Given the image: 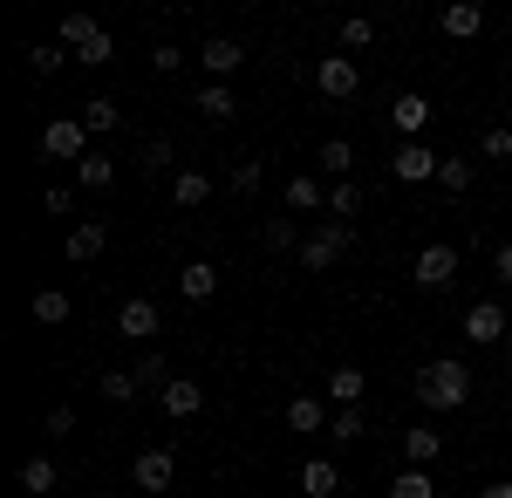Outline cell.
I'll return each mask as SVG.
<instances>
[{
    "instance_id": "6da1fadb",
    "label": "cell",
    "mask_w": 512,
    "mask_h": 498,
    "mask_svg": "<svg viewBox=\"0 0 512 498\" xmlns=\"http://www.w3.org/2000/svg\"><path fill=\"white\" fill-rule=\"evenodd\" d=\"M417 396H424V410H465L472 369H465V362H424V369H417Z\"/></svg>"
},
{
    "instance_id": "7a4b0ae2",
    "label": "cell",
    "mask_w": 512,
    "mask_h": 498,
    "mask_svg": "<svg viewBox=\"0 0 512 498\" xmlns=\"http://www.w3.org/2000/svg\"><path fill=\"white\" fill-rule=\"evenodd\" d=\"M349 246H355V226H349V219H328V226H315L308 239H301V253H294V260H301L308 273H328Z\"/></svg>"
},
{
    "instance_id": "3957f363",
    "label": "cell",
    "mask_w": 512,
    "mask_h": 498,
    "mask_svg": "<svg viewBox=\"0 0 512 498\" xmlns=\"http://www.w3.org/2000/svg\"><path fill=\"white\" fill-rule=\"evenodd\" d=\"M41 157H55V164H82V157H89V130H82V116H55V123L41 130Z\"/></svg>"
},
{
    "instance_id": "277c9868",
    "label": "cell",
    "mask_w": 512,
    "mask_h": 498,
    "mask_svg": "<svg viewBox=\"0 0 512 498\" xmlns=\"http://www.w3.org/2000/svg\"><path fill=\"white\" fill-rule=\"evenodd\" d=\"M315 89L328 96V103H349L355 89H362V69H355L349 55H321L315 62Z\"/></svg>"
},
{
    "instance_id": "5b68a950",
    "label": "cell",
    "mask_w": 512,
    "mask_h": 498,
    "mask_svg": "<svg viewBox=\"0 0 512 498\" xmlns=\"http://www.w3.org/2000/svg\"><path fill=\"white\" fill-rule=\"evenodd\" d=\"M506 335H512V321H506V307H499V301H478V307H465V342L492 348V342H506Z\"/></svg>"
},
{
    "instance_id": "8992f818",
    "label": "cell",
    "mask_w": 512,
    "mask_h": 498,
    "mask_svg": "<svg viewBox=\"0 0 512 498\" xmlns=\"http://www.w3.org/2000/svg\"><path fill=\"white\" fill-rule=\"evenodd\" d=\"M437 164H444V157H437L431 144H396V157H390V171L403 178V185H431Z\"/></svg>"
},
{
    "instance_id": "52a82bcc",
    "label": "cell",
    "mask_w": 512,
    "mask_h": 498,
    "mask_svg": "<svg viewBox=\"0 0 512 498\" xmlns=\"http://www.w3.org/2000/svg\"><path fill=\"white\" fill-rule=\"evenodd\" d=\"M158 328H164V314L151 301H123L117 307V335L123 342H158Z\"/></svg>"
},
{
    "instance_id": "ba28073f",
    "label": "cell",
    "mask_w": 512,
    "mask_h": 498,
    "mask_svg": "<svg viewBox=\"0 0 512 498\" xmlns=\"http://www.w3.org/2000/svg\"><path fill=\"white\" fill-rule=\"evenodd\" d=\"M130 478H137L144 492L158 498V492H171V478H178V458H171V451H137V464H130Z\"/></svg>"
},
{
    "instance_id": "9c48e42d",
    "label": "cell",
    "mask_w": 512,
    "mask_h": 498,
    "mask_svg": "<svg viewBox=\"0 0 512 498\" xmlns=\"http://www.w3.org/2000/svg\"><path fill=\"white\" fill-rule=\"evenodd\" d=\"M158 410H164V417H178V423H185V417H198V410H205V389H198L192 376H171V383L158 389Z\"/></svg>"
},
{
    "instance_id": "30bf717a",
    "label": "cell",
    "mask_w": 512,
    "mask_h": 498,
    "mask_svg": "<svg viewBox=\"0 0 512 498\" xmlns=\"http://www.w3.org/2000/svg\"><path fill=\"white\" fill-rule=\"evenodd\" d=\"M294 485H301V498H335V492H342V464L308 458L301 471H294Z\"/></svg>"
},
{
    "instance_id": "8fae6325",
    "label": "cell",
    "mask_w": 512,
    "mask_h": 498,
    "mask_svg": "<svg viewBox=\"0 0 512 498\" xmlns=\"http://www.w3.org/2000/svg\"><path fill=\"white\" fill-rule=\"evenodd\" d=\"M390 123L403 130V137H424V130H431V96H417V89H403V96L390 103Z\"/></svg>"
},
{
    "instance_id": "7c38bea8",
    "label": "cell",
    "mask_w": 512,
    "mask_h": 498,
    "mask_svg": "<svg viewBox=\"0 0 512 498\" xmlns=\"http://www.w3.org/2000/svg\"><path fill=\"white\" fill-rule=\"evenodd\" d=\"M458 280V253L451 246H424L417 253V287H451Z\"/></svg>"
},
{
    "instance_id": "4fadbf2b",
    "label": "cell",
    "mask_w": 512,
    "mask_h": 498,
    "mask_svg": "<svg viewBox=\"0 0 512 498\" xmlns=\"http://www.w3.org/2000/svg\"><path fill=\"white\" fill-rule=\"evenodd\" d=\"M110 246V232L96 226V219H82V226H69V239H62V260H96Z\"/></svg>"
},
{
    "instance_id": "5bb4252c",
    "label": "cell",
    "mask_w": 512,
    "mask_h": 498,
    "mask_svg": "<svg viewBox=\"0 0 512 498\" xmlns=\"http://www.w3.org/2000/svg\"><path fill=\"white\" fill-rule=\"evenodd\" d=\"M403 458L417 464V471H424V464H437V458H444V430H437V423H417V430L403 437Z\"/></svg>"
},
{
    "instance_id": "9a60e30c",
    "label": "cell",
    "mask_w": 512,
    "mask_h": 498,
    "mask_svg": "<svg viewBox=\"0 0 512 498\" xmlns=\"http://www.w3.org/2000/svg\"><path fill=\"white\" fill-rule=\"evenodd\" d=\"M362 389H369V376H362L355 362H342V369L328 376V396H335V410H362Z\"/></svg>"
},
{
    "instance_id": "2e32d148",
    "label": "cell",
    "mask_w": 512,
    "mask_h": 498,
    "mask_svg": "<svg viewBox=\"0 0 512 498\" xmlns=\"http://www.w3.org/2000/svg\"><path fill=\"white\" fill-rule=\"evenodd\" d=\"M76 185H82V192H110V185H117V157H110V151H89L76 164Z\"/></svg>"
},
{
    "instance_id": "e0dca14e",
    "label": "cell",
    "mask_w": 512,
    "mask_h": 498,
    "mask_svg": "<svg viewBox=\"0 0 512 498\" xmlns=\"http://www.w3.org/2000/svg\"><path fill=\"white\" fill-rule=\"evenodd\" d=\"M178 294H185V301H212V294H219V267H212V260H192V267L178 273Z\"/></svg>"
},
{
    "instance_id": "ac0fdd59",
    "label": "cell",
    "mask_w": 512,
    "mask_h": 498,
    "mask_svg": "<svg viewBox=\"0 0 512 498\" xmlns=\"http://www.w3.org/2000/svg\"><path fill=\"white\" fill-rule=\"evenodd\" d=\"M280 423H287L294 437H315L321 423H328V410H321L315 396H294V403H287V417H280Z\"/></svg>"
},
{
    "instance_id": "d6986e66",
    "label": "cell",
    "mask_w": 512,
    "mask_h": 498,
    "mask_svg": "<svg viewBox=\"0 0 512 498\" xmlns=\"http://www.w3.org/2000/svg\"><path fill=\"white\" fill-rule=\"evenodd\" d=\"M55 478H62V471H55V458H41V451L21 464V492H28V498H48V492H55Z\"/></svg>"
},
{
    "instance_id": "ffe728a7",
    "label": "cell",
    "mask_w": 512,
    "mask_h": 498,
    "mask_svg": "<svg viewBox=\"0 0 512 498\" xmlns=\"http://www.w3.org/2000/svg\"><path fill=\"white\" fill-rule=\"evenodd\" d=\"M478 28H485V14H478V0H451V7H444V35L472 41Z\"/></svg>"
},
{
    "instance_id": "44dd1931",
    "label": "cell",
    "mask_w": 512,
    "mask_h": 498,
    "mask_svg": "<svg viewBox=\"0 0 512 498\" xmlns=\"http://www.w3.org/2000/svg\"><path fill=\"white\" fill-rule=\"evenodd\" d=\"M239 62H246V48H239L233 35H212V41H205V69H212V76H233Z\"/></svg>"
},
{
    "instance_id": "7402d4cb",
    "label": "cell",
    "mask_w": 512,
    "mask_h": 498,
    "mask_svg": "<svg viewBox=\"0 0 512 498\" xmlns=\"http://www.w3.org/2000/svg\"><path fill=\"white\" fill-rule=\"evenodd\" d=\"M55 35H62V48H69V55H82L89 41H103V28H96L89 14H62V28H55Z\"/></svg>"
},
{
    "instance_id": "603a6c76",
    "label": "cell",
    "mask_w": 512,
    "mask_h": 498,
    "mask_svg": "<svg viewBox=\"0 0 512 498\" xmlns=\"http://www.w3.org/2000/svg\"><path fill=\"white\" fill-rule=\"evenodd\" d=\"M117 123H123V110L110 96H89V110H82V130H89V137H110Z\"/></svg>"
},
{
    "instance_id": "cb8c5ba5",
    "label": "cell",
    "mask_w": 512,
    "mask_h": 498,
    "mask_svg": "<svg viewBox=\"0 0 512 498\" xmlns=\"http://www.w3.org/2000/svg\"><path fill=\"white\" fill-rule=\"evenodd\" d=\"M198 116H205V123H233L239 96H233V89H198Z\"/></svg>"
},
{
    "instance_id": "d4e9b609",
    "label": "cell",
    "mask_w": 512,
    "mask_h": 498,
    "mask_svg": "<svg viewBox=\"0 0 512 498\" xmlns=\"http://www.w3.org/2000/svg\"><path fill=\"white\" fill-rule=\"evenodd\" d=\"M69 307H76V301H69L62 287H41V294H35V321H41V328H62V321H69Z\"/></svg>"
},
{
    "instance_id": "484cf974",
    "label": "cell",
    "mask_w": 512,
    "mask_h": 498,
    "mask_svg": "<svg viewBox=\"0 0 512 498\" xmlns=\"http://www.w3.org/2000/svg\"><path fill=\"white\" fill-rule=\"evenodd\" d=\"M390 498H437V478L410 464V471H396V478H390Z\"/></svg>"
},
{
    "instance_id": "4316f807",
    "label": "cell",
    "mask_w": 512,
    "mask_h": 498,
    "mask_svg": "<svg viewBox=\"0 0 512 498\" xmlns=\"http://www.w3.org/2000/svg\"><path fill=\"white\" fill-rule=\"evenodd\" d=\"M280 198H287V212H315V205H328V192H321L315 178H287V192H280Z\"/></svg>"
},
{
    "instance_id": "83f0119b",
    "label": "cell",
    "mask_w": 512,
    "mask_h": 498,
    "mask_svg": "<svg viewBox=\"0 0 512 498\" xmlns=\"http://www.w3.org/2000/svg\"><path fill=\"white\" fill-rule=\"evenodd\" d=\"M205 198H212L205 171H178V178H171V205H205Z\"/></svg>"
},
{
    "instance_id": "f1b7e54d",
    "label": "cell",
    "mask_w": 512,
    "mask_h": 498,
    "mask_svg": "<svg viewBox=\"0 0 512 498\" xmlns=\"http://www.w3.org/2000/svg\"><path fill=\"white\" fill-rule=\"evenodd\" d=\"M260 246H274V253H301V232H294V219H267V226H260Z\"/></svg>"
},
{
    "instance_id": "f546056e",
    "label": "cell",
    "mask_w": 512,
    "mask_h": 498,
    "mask_svg": "<svg viewBox=\"0 0 512 498\" xmlns=\"http://www.w3.org/2000/svg\"><path fill=\"white\" fill-rule=\"evenodd\" d=\"M328 212H335V219H355V212H362V185H355V178L328 185Z\"/></svg>"
},
{
    "instance_id": "4dcf8cb0",
    "label": "cell",
    "mask_w": 512,
    "mask_h": 498,
    "mask_svg": "<svg viewBox=\"0 0 512 498\" xmlns=\"http://www.w3.org/2000/svg\"><path fill=\"white\" fill-rule=\"evenodd\" d=\"M335 41H342V55H355V48H369V41H376V28H369V14H349V21L335 28Z\"/></svg>"
},
{
    "instance_id": "1f68e13d",
    "label": "cell",
    "mask_w": 512,
    "mask_h": 498,
    "mask_svg": "<svg viewBox=\"0 0 512 498\" xmlns=\"http://www.w3.org/2000/svg\"><path fill=\"white\" fill-rule=\"evenodd\" d=\"M96 389H103V403H130V396H137L144 383H137L130 369H103V383H96Z\"/></svg>"
},
{
    "instance_id": "d6a6232c",
    "label": "cell",
    "mask_w": 512,
    "mask_h": 498,
    "mask_svg": "<svg viewBox=\"0 0 512 498\" xmlns=\"http://www.w3.org/2000/svg\"><path fill=\"white\" fill-rule=\"evenodd\" d=\"M62 62H69V48H62V41H35V48H28V69H35V76H55Z\"/></svg>"
},
{
    "instance_id": "836d02e7",
    "label": "cell",
    "mask_w": 512,
    "mask_h": 498,
    "mask_svg": "<svg viewBox=\"0 0 512 498\" xmlns=\"http://www.w3.org/2000/svg\"><path fill=\"white\" fill-rule=\"evenodd\" d=\"M349 164H355V151L342 144V137H328V144H321V171H335V185L349 178Z\"/></svg>"
},
{
    "instance_id": "e575fe53",
    "label": "cell",
    "mask_w": 512,
    "mask_h": 498,
    "mask_svg": "<svg viewBox=\"0 0 512 498\" xmlns=\"http://www.w3.org/2000/svg\"><path fill=\"white\" fill-rule=\"evenodd\" d=\"M328 430H335V444H362V430H369V423H362V410H335Z\"/></svg>"
},
{
    "instance_id": "d590c367",
    "label": "cell",
    "mask_w": 512,
    "mask_h": 498,
    "mask_svg": "<svg viewBox=\"0 0 512 498\" xmlns=\"http://www.w3.org/2000/svg\"><path fill=\"white\" fill-rule=\"evenodd\" d=\"M437 185H444V192H465V185H472V164H465V157H444V164H437Z\"/></svg>"
},
{
    "instance_id": "8d00e7d4",
    "label": "cell",
    "mask_w": 512,
    "mask_h": 498,
    "mask_svg": "<svg viewBox=\"0 0 512 498\" xmlns=\"http://www.w3.org/2000/svg\"><path fill=\"white\" fill-rule=\"evenodd\" d=\"M478 151L492 157V164H506V157H512V130H506V123H492V130L478 137Z\"/></svg>"
},
{
    "instance_id": "74e56055",
    "label": "cell",
    "mask_w": 512,
    "mask_h": 498,
    "mask_svg": "<svg viewBox=\"0 0 512 498\" xmlns=\"http://www.w3.org/2000/svg\"><path fill=\"white\" fill-rule=\"evenodd\" d=\"M130 376H137L144 389H164V383H171V376H164V355H144V362H130Z\"/></svg>"
},
{
    "instance_id": "f35d334b",
    "label": "cell",
    "mask_w": 512,
    "mask_h": 498,
    "mask_svg": "<svg viewBox=\"0 0 512 498\" xmlns=\"http://www.w3.org/2000/svg\"><path fill=\"white\" fill-rule=\"evenodd\" d=\"M151 62H158V76H178V69H185V55H178L171 41H158V48H151Z\"/></svg>"
},
{
    "instance_id": "ab89813d",
    "label": "cell",
    "mask_w": 512,
    "mask_h": 498,
    "mask_svg": "<svg viewBox=\"0 0 512 498\" xmlns=\"http://www.w3.org/2000/svg\"><path fill=\"white\" fill-rule=\"evenodd\" d=\"M144 171H171V144H164V137L144 144Z\"/></svg>"
},
{
    "instance_id": "60d3db41",
    "label": "cell",
    "mask_w": 512,
    "mask_h": 498,
    "mask_svg": "<svg viewBox=\"0 0 512 498\" xmlns=\"http://www.w3.org/2000/svg\"><path fill=\"white\" fill-rule=\"evenodd\" d=\"M233 192H260V164H253V157L233 164Z\"/></svg>"
},
{
    "instance_id": "b9f144b4",
    "label": "cell",
    "mask_w": 512,
    "mask_h": 498,
    "mask_svg": "<svg viewBox=\"0 0 512 498\" xmlns=\"http://www.w3.org/2000/svg\"><path fill=\"white\" fill-rule=\"evenodd\" d=\"M41 423H48V437H69V430H76V410L62 403V410H48V417H41Z\"/></svg>"
},
{
    "instance_id": "7bdbcfd3",
    "label": "cell",
    "mask_w": 512,
    "mask_h": 498,
    "mask_svg": "<svg viewBox=\"0 0 512 498\" xmlns=\"http://www.w3.org/2000/svg\"><path fill=\"white\" fill-rule=\"evenodd\" d=\"M492 273H499V287L512 294V246H492Z\"/></svg>"
},
{
    "instance_id": "ee69618b",
    "label": "cell",
    "mask_w": 512,
    "mask_h": 498,
    "mask_svg": "<svg viewBox=\"0 0 512 498\" xmlns=\"http://www.w3.org/2000/svg\"><path fill=\"white\" fill-rule=\"evenodd\" d=\"M69 205H76V192H41V212H55V219H62Z\"/></svg>"
},
{
    "instance_id": "f6af8a7d",
    "label": "cell",
    "mask_w": 512,
    "mask_h": 498,
    "mask_svg": "<svg viewBox=\"0 0 512 498\" xmlns=\"http://www.w3.org/2000/svg\"><path fill=\"white\" fill-rule=\"evenodd\" d=\"M478 498H512V478H506V485H485Z\"/></svg>"
},
{
    "instance_id": "bcb514c9",
    "label": "cell",
    "mask_w": 512,
    "mask_h": 498,
    "mask_svg": "<svg viewBox=\"0 0 512 498\" xmlns=\"http://www.w3.org/2000/svg\"><path fill=\"white\" fill-rule=\"evenodd\" d=\"M89 498H117V492H89Z\"/></svg>"
},
{
    "instance_id": "7dc6e473",
    "label": "cell",
    "mask_w": 512,
    "mask_h": 498,
    "mask_svg": "<svg viewBox=\"0 0 512 498\" xmlns=\"http://www.w3.org/2000/svg\"><path fill=\"white\" fill-rule=\"evenodd\" d=\"M506 103H512V82H506Z\"/></svg>"
},
{
    "instance_id": "c3c4849f",
    "label": "cell",
    "mask_w": 512,
    "mask_h": 498,
    "mask_svg": "<svg viewBox=\"0 0 512 498\" xmlns=\"http://www.w3.org/2000/svg\"><path fill=\"white\" fill-rule=\"evenodd\" d=\"M506 348H512V335H506Z\"/></svg>"
}]
</instances>
